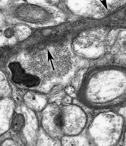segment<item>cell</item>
I'll use <instances>...</instances> for the list:
<instances>
[{
  "mask_svg": "<svg viewBox=\"0 0 126 146\" xmlns=\"http://www.w3.org/2000/svg\"><path fill=\"white\" fill-rule=\"evenodd\" d=\"M32 30L25 24L10 23L0 27V47L15 44L27 39Z\"/></svg>",
  "mask_w": 126,
  "mask_h": 146,
  "instance_id": "obj_5",
  "label": "cell"
},
{
  "mask_svg": "<svg viewBox=\"0 0 126 146\" xmlns=\"http://www.w3.org/2000/svg\"><path fill=\"white\" fill-rule=\"evenodd\" d=\"M91 21L88 19H80L55 26L46 27L32 32L34 48L40 51L49 47H64L82 33L91 29Z\"/></svg>",
  "mask_w": 126,
  "mask_h": 146,
  "instance_id": "obj_2",
  "label": "cell"
},
{
  "mask_svg": "<svg viewBox=\"0 0 126 146\" xmlns=\"http://www.w3.org/2000/svg\"><path fill=\"white\" fill-rule=\"evenodd\" d=\"M25 119L21 114L17 115L11 122V129L15 132H18L22 130L25 125Z\"/></svg>",
  "mask_w": 126,
  "mask_h": 146,
  "instance_id": "obj_7",
  "label": "cell"
},
{
  "mask_svg": "<svg viewBox=\"0 0 126 146\" xmlns=\"http://www.w3.org/2000/svg\"><path fill=\"white\" fill-rule=\"evenodd\" d=\"M80 95L85 103L92 107L116 106L126 100V78L106 79L95 73L87 74Z\"/></svg>",
  "mask_w": 126,
  "mask_h": 146,
  "instance_id": "obj_1",
  "label": "cell"
},
{
  "mask_svg": "<svg viewBox=\"0 0 126 146\" xmlns=\"http://www.w3.org/2000/svg\"><path fill=\"white\" fill-rule=\"evenodd\" d=\"M6 19L2 13V11L0 10V27L4 25L5 21Z\"/></svg>",
  "mask_w": 126,
  "mask_h": 146,
  "instance_id": "obj_9",
  "label": "cell"
},
{
  "mask_svg": "<svg viewBox=\"0 0 126 146\" xmlns=\"http://www.w3.org/2000/svg\"><path fill=\"white\" fill-rule=\"evenodd\" d=\"M1 10L10 23L46 25L53 20L52 13L27 0H14Z\"/></svg>",
  "mask_w": 126,
  "mask_h": 146,
  "instance_id": "obj_3",
  "label": "cell"
},
{
  "mask_svg": "<svg viewBox=\"0 0 126 146\" xmlns=\"http://www.w3.org/2000/svg\"><path fill=\"white\" fill-rule=\"evenodd\" d=\"M8 67L11 73V80L15 84L28 88H33L39 84V78L27 72L19 61L9 63Z\"/></svg>",
  "mask_w": 126,
  "mask_h": 146,
  "instance_id": "obj_6",
  "label": "cell"
},
{
  "mask_svg": "<svg viewBox=\"0 0 126 146\" xmlns=\"http://www.w3.org/2000/svg\"><path fill=\"white\" fill-rule=\"evenodd\" d=\"M14 0H0V9L5 7Z\"/></svg>",
  "mask_w": 126,
  "mask_h": 146,
  "instance_id": "obj_8",
  "label": "cell"
},
{
  "mask_svg": "<svg viewBox=\"0 0 126 146\" xmlns=\"http://www.w3.org/2000/svg\"><path fill=\"white\" fill-rule=\"evenodd\" d=\"M74 107H63L51 113V123L54 130V133L58 135H72L78 134L83 129L86 123V117L81 110ZM76 109V110H77Z\"/></svg>",
  "mask_w": 126,
  "mask_h": 146,
  "instance_id": "obj_4",
  "label": "cell"
}]
</instances>
